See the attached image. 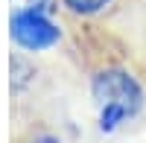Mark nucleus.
Here are the masks:
<instances>
[{
  "mask_svg": "<svg viewBox=\"0 0 146 143\" xmlns=\"http://www.w3.org/2000/svg\"><path fill=\"white\" fill-rule=\"evenodd\" d=\"M27 6L44 12V15H56V12L62 9V0H27Z\"/></svg>",
  "mask_w": 146,
  "mask_h": 143,
  "instance_id": "obj_6",
  "label": "nucleus"
},
{
  "mask_svg": "<svg viewBox=\"0 0 146 143\" xmlns=\"http://www.w3.org/2000/svg\"><path fill=\"white\" fill-rule=\"evenodd\" d=\"M9 88H12V97L21 99L23 93H27L32 85H35V79H38V64L29 58L27 50H15L9 58Z\"/></svg>",
  "mask_w": 146,
  "mask_h": 143,
  "instance_id": "obj_3",
  "label": "nucleus"
},
{
  "mask_svg": "<svg viewBox=\"0 0 146 143\" xmlns=\"http://www.w3.org/2000/svg\"><path fill=\"white\" fill-rule=\"evenodd\" d=\"M73 44L82 70L88 73V91L96 108L100 132L111 134L135 117L146 105V79L135 67L129 47L102 29L96 21H73Z\"/></svg>",
  "mask_w": 146,
  "mask_h": 143,
  "instance_id": "obj_1",
  "label": "nucleus"
},
{
  "mask_svg": "<svg viewBox=\"0 0 146 143\" xmlns=\"http://www.w3.org/2000/svg\"><path fill=\"white\" fill-rule=\"evenodd\" d=\"M117 0H62V12L70 21H100L114 9Z\"/></svg>",
  "mask_w": 146,
  "mask_h": 143,
  "instance_id": "obj_5",
  "label": "nucleus"
},
{
  "mask_svg": "<svg viewBox=\"0 0 146 143\" xmlns=\"http://www.w3.org/2000/svg\"><path fill=\"white\" fill-rule=\"evenodd\" d=\"M12 143H70L64 137V132L58 126H53L50 120H41V117H32V120L21 123L12 134Z\"/></svg>",
  "mask_w": 146,
  "mask_h": 143,
  "instance_id": "obj_4",
  "label": "nucleus"
},
{
  "mask_svg": "<svg viewBox=\"0 0 146 143\" xmlns=\"http://www.w3.org/2000/svg\"><path fill=\"white\" fill-rule=\"evenodd\" d=\"M9 35L18 50L27 53H44L64 38V29L53 21V15H44L38 9H29L27 3L18 6L9 18Z\"/></svg>",
  "mask_w": 146,
  "mask_h": 143,
  "instance_id": "obj_2",
  "label": "nucleus"
}]
</instances>
